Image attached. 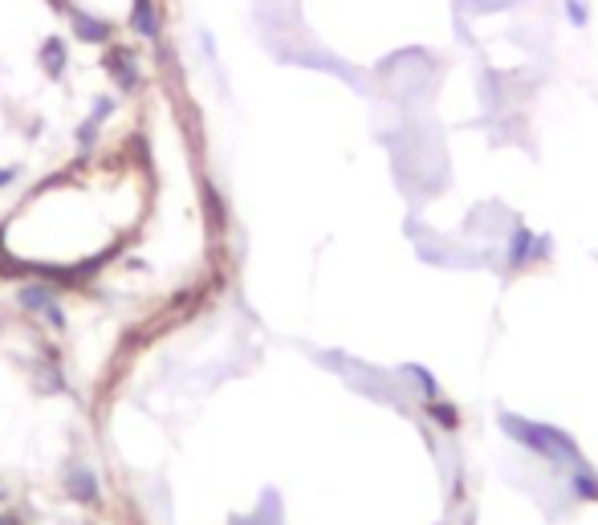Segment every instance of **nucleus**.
I'll return each instance as SVG.
<instances>
[{
  "label": "nucleus",
  "instance_id": "f257e3e1",
  "mask_svg": "<svg viewBox=\"0 0 598 525\" xmlns=\"http://www.w3.org/2000/svg\"><path fill=\"white\" fill-rule=\"evenodd\" d=\"M106 66H110L114 82L123 86V90H135V86H139V53H135V49L110 45V49H106Z\"/></svg>",
  "mask_w": 598,
  "mask_h": 525
},
{
  "label": "nucleus",
  "instance_id": "f03ea898",
  "mask_svg": "<svg viewBox=\"0 0 598 525\" xmlns=\"http://www.w3.org/2000/svg\"><path fill=\"white\" fill-rule=\"evenodd\" d=\"M131 29H135L143 41H159V33H163L159 0H135V5H131Z\"/></svg>",
  "mask_w": 598,
  "mask_h": 525
},
{
  "label": "nucleus",
  "instance_id": "7ed1b4c3",
  "mask_svg": "<svg viewBox=\"0 0 598 525\" xmlns=\"http://www.w3.org/2000/svg\"><path fill=\"white\" fill-rule=\"evenodd\" d=\"M74 33L82 41H90V45H106L110 41V25L98 21V17H90V13H74Z\"/></svg>",
  "mask_w": 598,
  "mask_h": 525
},
{
  "label": "nucleus",
  "instance_id": "20e7f679",
  "mask_svg": "<svg viewBox=\"0 0 598 525\" xmlns=\"http://www.w3.org/2000/svg\"><path fill=\"white\" fill-rule=\"evenodd\" d=\"M41 66H45L53 78L62 74V70H66V45H62V41H45V45H41Z\"/></svg>",
  "mask_w": 598,
  "mask_h": 525
},
{
  "label": "nucleus",
  "instance_id": "39448f33",
  "mask_svg": "<svg viewBox=\"0 0 598 525\" xmlns=\"http://www.w3.org/2000/svg\"><path fill=\"white\" fill-rule=\"evenodd\" d=\"M70 489H74L82 501H98V481H94L86 469H74V477H70Z\"/></svg>",
  "mask_w": 598,
  "mask_h": 525
},
{
  "label": "nucleus",
  "instance_id": "423d86ee",
  "mask_svg": "<svg viewBox=\"0 0 598 525\" xmlns=\"http://www.w3.org/2000/svg\"><path fill=\"white\" fill-rule=\"evenodd\" d=\"M566 13H570L574 25H586V5H582V0H566Z\"/></svg>",
  "mask_w": 598,
  "mask_h": 525
},
{
  "label": "nucleus",
  "instance_id": "0eeeda50",
  "mask_svg": "<svg viewBox=\"0 0 598 525\" xmlns=\"http://www.w3.org/2000/svg\"><path fill=\"white\" fill-rule=\"evenodd\" d=\"M9 184V171H0V188H5Z\"/></svg>",
  "mask_w": 598,
  "mask_h": 525
}]
</instances>
